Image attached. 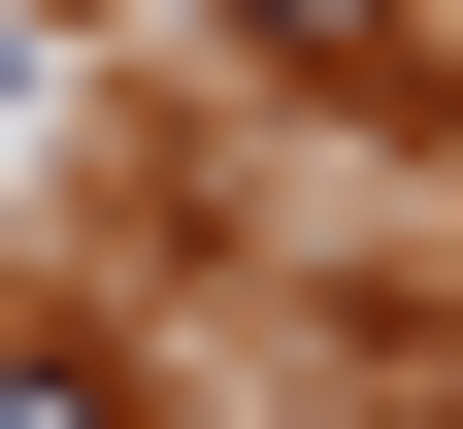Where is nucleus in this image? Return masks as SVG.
Masks as SVG:
<instances>
[{
	"label": "nucleus",
	"instance_id": "nucleus-1",
	"mask_svg": "<svg viewBox=\"0 0 463 429\" xmlns=\"http://www.w3.org/2000/svg\"><path fill=\"white\" fill-rule=\"evenodd\" d=\"M0 429H133V363L99 331H0Z\"/></svg>",
	"mask_w": 463,
	"mask_h": 429
},
{
	"label": "nucleus",
	"instance_id": "nucleus-2",
	"mask_svg": "<svg viewBox=\"0 0 463 429\" xmlns=\"http://www.w3.org/2000/svg\"><path fill=\"white\" fill-rule=\"evenodd\" d=\"M232 33H265V67H364V33H397V0H232Z\"/></svg>",
	"mask_w": 463,
	"mask_h": 429
}]
</instances>
